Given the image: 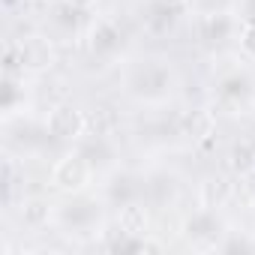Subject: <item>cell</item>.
Here are the masks:
<instances>
[{"mask_svg":"<svg viewBox=\"0 0 255 255\" xmlns=\"http://www.w3.org/2000/svg\"><path fill=\"white\" fill-rule=\"evenodd\" d=\"M234 30H237V21L231 18L228 9H225V12H204V15H198V21H195V36H198V42H201L204 48H219V45H225V42L234 36Z\"/></svg>","mask_w":255,"mask_h":255,"instance_id":"52a82bcc","label":"cell"},{"mask_svg":"<svg viewBox=\"0 0 255 255\" xmlns=\"http://www.w3.org/2000/svg\"><path fill=\"white\" fill-rule=\"evenodd\" d=\"M240 9H243V21H255V0H243Z\"/></svg>","mask_w":255,"mask_h":255,"instance_id":"cb8c5ba5","label":"cell"},{"mask_svg":"<svg viewBox=\"0 0 255 255\" xmlns=\"http://www.w3.org/2000/svg\"><path fill=\"white\" fill-rule=\"evenodd\" d=\"M57 219H60V225H63L66 231H72V234H87L90 228L99 225V219H102V204H99L96 198H72V201L60 204Z\"/></svg>","mask_w":255,"mask_h":255,"instance_id":"5b68a950","label":"cell"},{"mask_svg":"<svg viewBox=\"0 0 255 255\" xmlns=\"http://www.w3.org/2000/svg\"><path fill=\"white\" fill-rule=\"evenodd\" d=\"M45 129H48V135H51L54 144H72V141H78V138L84 135L87 120H84V114H81L75 105L60 102V105H54V108L48 111Z\"/></svg>","mask_w":255,"mask_h":255,"instance_id":"7a4b0ae2","label":"cell"},{"mask_svg":"<svg viewBox=\"0 0 255 255\" xmlns=\"http://www.w3.org/2000/svg\"><path fill=\"white\" fill-rule=\"evenodd\" d=\"M75 150L90 162L93 171L111 168V165L117 162V147H114V141H111L105 132H93V135H87V138H78V147H75Z\"/></svg>","mask_w":255,"mask_h":255,"instance_id":"30bf717a","label":"cell"},{"mask_svg":"<svg viewBox=\"0 0 255 255\" xmlns=\"http://www.w3.org/2000/svg\"><path fill=\"white\" fill-rule=\"evenodd\" d=\"M180 18V6L165 3V0H150V6L144 9V30L150 36H168Z\"/></svg>","mask_w":255,"mask_h":255,"instance_id":"8fae6325","label":"cell"},{"mask_svg":"<svg viewBox=\"0 0 255 255\" xmlns=\"http://www.w3.org/2000/svg\"><path fill=\"white\" fill-rule=\"evenodd\" d=\"M18 54H21V66H24V69H33V72L48 69V66L54 63V48H51V42L42 39V36L24 39V42L18 45Z\"/></svg>","mask_w":255,"mask_h":255,"instance_id":"7c38bea8","label":"cell"},{"mask_svg":"<svg viewBox=\"0 0 255 255\" xmlns=\"http://www.w3.org/2000/svg\"><path fill=\"white\" fill-rule=\"evenodd\" d=\"M15 189H18V171H15V165L6 159V165H3V198L12 201V198H15Z\"/></svg>","mask_w":255,"mask_h":255,"instance_id":"44dd1931","label":"cell"},{"mask_svg":"<svg viewBox=\"0 0 255 255\" xmlns=\"http://www.w3.org/2000/svg\"><path fill=\"white\" fill-rule=\"evenodd\" d=\"M255 99V84L246 72H228L216 84V102L225 108H246Z\"/></svg>","mask_w":255,"mask_h":255,"instance_id":"9c48e42d","label":"cell"},{"mask_svg":"<svg viewBox=\"0 0 255 255\" xmlns=\"http://www.w3.org/2000/svg\"><path fill=\"white\" fill-rule=\"evenodd\" d=\"M48 216H51V204L45 201V198H27V201H21V219H24V225H42V222H48Z\"/></svg>","mask_w":255,"mask_h":255,"instance_id":"ffe728a7","label":"cell"},{"mask_svg":"<svg viewBox=\"0 0 255 255\" xmlns=\"http://www.w3.org/2000/svg\"><path fill=\"white\" fill-rule=\"evenodd\" d=\"M144 198H147L150 204H156V207L171 204V201L177 198V177L168 174V171L150 174V177H147V192H144Z\"/></svg>","mask_w":255,"mask_h":255,"instance_id":"5bb4252c","label":"cell"},{"mask_svg":"<svg viewBox=\"0 0 255 255\" xmlns=\"http://www.w3.org/2000/svg\"><path fill=\"white\" fill-rule=\"evenodd\" d=\"M240 48L249 57H255V21H243V27H240Z\"/></svg>","mask_w":255,"mask_h":255,"instance_id":"603a6c76","label":"cell"},{"mask_svg":"<svg viewBox=\"0 0 255 255\" xmlns=\"http://www.w3.org/2000/svg\"><path fill=\"white\" fill-rule=\"evenodd\" d=\"M165 3H174V6H183V3H189V0H165Z\"/></svg>","mask_w":255,"mask_h":255,"instance_id":"484cf974","label":"cell"},{"mask_svg":"<svg viewBox=\"0 0 255 255\" xmlns=\"http://www.w3.org/2000/svg\"><path fill=\"white\" fill-rule=\"evenodd\" d=\"M189 6L198 15H204V12H225L231 6V0H189Z\"/></svg>","mask_w":255,"mask_h":255,"instance_id":"7402d4cb","label":"cell"},{"mask_svg":"<svg viewBox=\"0 0 255 255\" xmlns=\"http://www.w3.org/2000/svg\"><path fill=\"white\" fill-rule=\"evenodd\" d=\"M183 234L195 246H219V240L225 237V225L216 210H195L183 222Z\"/></svg>","mask_w":255,"mask_h":255,"instance_id":"8992f818","label":"cell"},{"mask_svg":"<svg viewBox=\"0 0 255 255\" xmlns=\"http://www.w3.org/2000/svg\"><path fill=\"white\" fill-rule=\"evenodd\" d=\"M18 105H24V87H21L18 75L3 72V111L6 114H15Z\"/></svg>","mask_w":255,"mask_h":255,"instance_id":"d6986e66","label":"cell"},{"mask_svg":"<svg viewBox=\"0 0 255 255\" xmlns=\"http://www.w3.org/2000/svg\"><path fill=\"white\" fill-rule=\"evenodd\" d=\"M174 90V69L165 60L144 57L126 72V93L138 102H162Z\"/></svg>","mask_w":255,"mask_h":255,"instance_id":"6da1fadb","label":"cell"},{"mask_svg":"<svg viewBox=\"0 0 255 255\" xmlns=\"http://www.w3.org/2000/svg\"><path fill=\"white\" fill-rule=\"evenodd\" d=\"M93 177V168L90 162L75 150V153H66L63 159L54 162L51 168V183L60 189V192H81Z\"/></svg>","mask_w":255,"mask_h":255,"instance_id":"277c9868","label":"cell"},{"mask_svg":"<svg viewBox=\"0 0 255 255\" xmlns=\"http://www.w3.org/2000/svg\"><path fill=\"white\" fill-rule=\"evenodd\" d=\"M177 129H180V135H186L192 141H204L207 135H213V114L204 108H192L177 120Z\"/></svg>","mask_w":255,"mask_h":255,"instance_id":"4fadbf2b","label":"cell"},{"mask_svg":"<svg viewBox=\"0 0 255 255\" xmlns=\"http://www.w3.org/2000/svg\"><path fill=\"white\" fill-rule=\"evenodd\" d=\"M123 45H126V33H123V27H120L117 21L102 18V21H96V24L90 27V33H87V48H90V54H96V57H102V60L117 57V54L123 51Z\"/></svg>","mask_w":255,"mask_h":255,"instance_id":"ba28073f","label":"cell"},{"mask_svg":"<svg viewBox=\"0 0 255 255\" xmlns=\"http://www.w3.org/2000/svg\"><path fill=\"white\" fill-rule=\"evenodd\" d=\"M81 21H84V9L75 6V3H69V0H60V3L51 9V24H54L60 33H66V36L78 33Z\"/></svg>","mask_w":255,"mask_h":255,"instance_id":"2e32d148","label":"cell"},{"mask_svg":"<svg viewBox=\"0 0 255 255\" xmlns=\"http://www.w3.org/2000/svg\"><path fill=\"white\" fill-rule=\"evenodd\" d=\"M228 165L234 174H249L255 168V144L252 141H237L228 150Z\"/></svg>","mask_w":255,"mask_h":255,"instance_id":"e0dca14e","label":"cell"},{"mask_svg":"<svg viewBox=\"0 0 255 255\" xmlns=\"http://www.w3.org/2000/svg\"><path fill=\"white\" fill-rule=\"evenodd\" d=\"M102 249H108V252H156L159 246L144 240V234H132V231L117 228L111 237H105Z\"/></svg>","mask_w":255,"mask_h":255,"instance_id":"9a60e30c","label":"cell"},{"mask_svg":"<svg viewBox=\"0 0 255 255\" xmlns=\"http://www.w3.org/2000/svg\"><path fill=\"white\" fill-rule=\"evenodd\" d=\"M69 3H75V6H81V9H90L96 0H69Z\"/></svg>","mask_w":255,"mask_h":255,"instance_id":"d4e9b609","label":"cell"},{"mask_svg":"<svg viewBox=\"0 0 255 255\" xmlns=\"http://www.w3.org/2000/svg\"><path fill=\"white\" fill-rule=\"evenodd\" d=\"M144 192H147V177L135 171H114L105 183V201L117 210L129 204H141Z\"/></svg>","mask_w":255,"mask_h":255,"instance_id":"3957f363","label":"cell"},{"mask_svg":"<svg viewBox=\"0 0 255 255\" xmlns=\"http://www.w3.org/2000/svg\"><path fill=\"white\" fill-rule=\"evenodd\" d=\"M117 228L132 231V234H144V231H147V213H144V207H141V204L120 207V210H117Z\"/></svg>","mask_w":255,"mask_h":255,"instance_id":"ac0fdd59","label":"cell"}]
</instances>
